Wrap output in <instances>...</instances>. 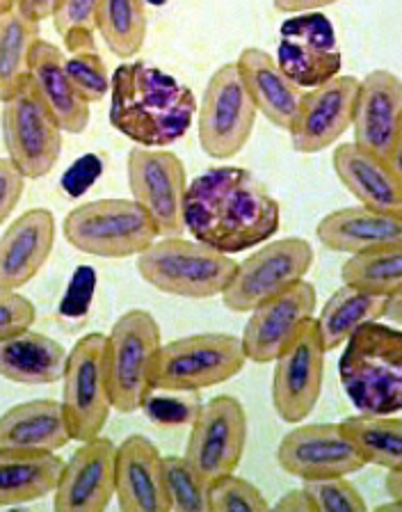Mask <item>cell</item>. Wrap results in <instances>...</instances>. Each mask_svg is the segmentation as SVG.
<instances>
[{"label":"cell","mask_w":402,"mask_h":512,"mask_svg":"<svg viewBox=\"0 0 402 512\" xmlns=\"http://www.w3.org/2000/svg\"><path fill=\"white\" fill-rule=\"evenodd\" d=\"M183 224L199 243L240 254L275 238L281 206L245 167H211L188 181Z\"/></svg>","instance_id":"obj_1"},{"label":"cell","mask_w":402,"mask_h":512,"mask_svg":"<svg viewBox=\"0 0 402 512\" xmlns=\"http://www.w3.org/2000/svg\"><path fill=\"white\" fill-rule=\"evenodd\" d=\"M108 94L110 124L138 147H170L188 133L197 115L195 92L144 60L119 64Z\"/></svg>","instance_id":"obj_2"},{"label":"cell","mask_w":402,"mask_h":512,"mask_svg":"<svg viewBox=\"0 0 402 512\" xmlns=\"http://www.w3.org/2000/svg\"><path fill=\"white\" fill-rule=\"evenodd\" d=\"M339 375L345 396L361 414H400L402 334L382 320L361 325L343 343Z\"/></svg>","instance_id":"obj_3"},{"label":"cell","mask_w":402,"mask_h":512,"mask_svg":"<svg viewBox=\"0 0 402 512\" xmlns=\"http://www.w3.org/2000/svg\"><path fill=\"white\" fill-rule=\"evenodd\" d=\"M163 346L158 320L147 309L124 311L103 341V364L112 410L133 414L154 394L156 364Z\"/></svg>","instance_id":"obj_4"},{"label":"cell","mask_w":402,"mask_h":512,"mask_svg":"<svg viewBox=\"0 0 402 512\" xmlns=\"http://www.w3.org/2000/svg\"><path fill=\"white\" fill-rule=\"evenodd\" d=\"M238 261L195 238H156L138 254V272L149 286L186 300H211L229 286Z\"/></svg>","instance_id":"obj_5"},{"label":"cell","mask_w":402,"mask_h":512,"mask_svg":"<svg viewBox=\"0 0 402 512\" xmlns=\"http://www.w3.org/2000/svg\"><path fill=\"white\" fill-rule=\"evenodd\" d=\"M62 234L74 250L99 259H131L154 243V222L133 199H94L71 208Z\"/></svg>","instance_id":"obj_6"},{"label":"cell","mask_w":402,"mask_h":512,"mask_svg":"<svg viewBox=\"0 0 402 512\" xmlns=\"http://www.w3.org/2000/svg\"><path fill=\"white\" fill-rule=\"evenodd\" d=\"M247 355L240 336L224 332L190 334L160 346L154 389L167 394L211 389L243 371Z\"/></svg>","instance_id":"obj_7"},{"label":"cell","mask_w":402,"mask_h":512,"mask_svg":"<svg viewBox=\"0 0 402 512\" xmlns=\"http://www.w3.org/2000/svg\"><path fill=\"white\" fill-rule=\"evenodd\" d=\"M313 266V247L307 238H277L265 243L236 266L222 302L233 314H249L265 300L288 291Z\"/></svg>","instance_id":"obj_8"},{"label":"cell","mask_w":402,"mask_h":512,"mask_svg":"<svg viewBox=\"0 0 402 512\" xmlns=\"http://www.w3.org/2000/svg\"><path fill=\"white\" fill-rule=\"evenodd\" d=\"M195 117L199 144L206 156L229 160L245 149L259 110L249 99L236 62L222 64L208 80Z\"/></svg>","instance_id":"obj_9"},{"label":"cell","mask_w":402,"mask_h":512,"mask_svg":"<svg viewBox=\"0 0 402 512\" xmlns=\"http://www.w3.org/2000/svg\"><path fill=\"white\" fill-rule=\"evenodd\" d=\"M128 188L158 231L160 238L183 236V202H186L188 174L183 160L170 149L135 147L126 160Z\"/></svg>","instance_id":"obj_10"},{"label":"cell","mask_w":402,"mask_h":512,"mask_svg":"<svg viewBox=\"0 0 402 512\" xmlns=\"http://www.w3.org/2000/svg\"><path fill=\"white\" fill-rule=\"evenodd\" d=\"M106 334L90 332L80 336L69 350L62 373V410L67 416L71 437L76 442L99 437L110 419L106 364H103Z\"/></svg>","instance_id":"obj_11"},{"label":"cell","mask_w":402,"mask_h":512,"mask_svg":"<svg viewBox=\"0 0 402 512\" xmlns=\"http://www.w3.org/2000/svg\"><path fill=\"white\" fill-rule=\"evenodd\" d=\"M3 142L7 158L26 179L51 174L62 156V128L32 90L30 80L3 101Z\"/></svg>","instance_id":"obj_12"},{"label":"cell","mask_w":402,"mask_h":512,"mask_svg":"<svg viewBox=\"0 0 402 512\" xmlns=\"http://www.w3.org/2000/svg\"><path fill=\"white\" fill-rule=\"evenodd\" d=\"M325 343L320 339L316 316L304 320L300 330L275 359L272 373V405L281 421H307L323 394Z\"/></svg>","instance_id":"obj_13"},{"label":"cell","mask_w":402,"mask_h":512,"mask_svg":"<svg viewBox=\"0 0 402 512\" xmlns=\"http://www.w3.org/2000/svg\"><path fill=\"white\" fill-rule=\"evenodd\" d=\"M247 444V412L236 396H213L192 423L186 460L211 483L238 469Z\"/></svg>","instance_id":"obj_14"},{"label":"cell","mask_w":402,"mask_h":512,"mask_svg":"<svg viewBox=\"0 0 402 512\" xmlns=\"http://www.w3.org/2000/svg\"><path fill=\"white\" fill-rule=\"evenodd\" d=\"M279 467L302 483L352 476L366 467L341 423H302L277 446Z\"/></svg>","instance_id":"obj_15"},{"label":"cell","mask_w":402,"mask_h":512,"mask_svg":"<svg viewBox=\"0 0 402 512\" xmlns=\"http://www.w3.org/2000/svg\"><path fill=\"white\" fill-rule=\"evenodd\" d=\"M357 92L359 78L343 74L304 90L293 122L286 128L293 149L300 154H318L339 142L352 126Z\"/></svg>","instance_id":"obj_16"},{"label":"cell","mask_w":402,"mask_h":512,"mask_svg":"<svg viewBox=\"0 0 402 512\" xmlns=\"http://www.w3.org/2000/svg\"><path fill=\"white\" fill-rule=\"evenodd\" d=\"M350 128L355 131L357 147L389 160L400 170L402 85L396 74L375 69L359 80L355 117Z\"/></svg>","instance_id":"obj_17"},{"label":"cell","mask_w":402,"mask_h":512,"mask_svg":"<svg viewBox=\"0 0 402 512\" xmlns=\"http://www.w3.org/2000/svg\"><path fill=\"white\" fill-rule=\"evenodd\" d=\"M316 286L307 279L297 282L288 291L265 300L249 311V320L243 330V350L247 362L272 364L279 352L288 346L304 320L316 316Z\"/></svg>","instance_id":"obj_18"},{"label":"cell","mask_w":402,"mask_h":512,"mask_svg":"<svg viewBox=\"0 0 402 512\" xmlns=\"http://www.w3.org/2000/svg\"><path fill=\"white\" fill-rule=\"evenodd\" d=\"M117 444L106 437L80 442L76 453L64 462L53 490L58 512H103L115 496Z\"/></svg>","instance_id":"obj_19"},{"label":"cell","mask_w":402,"mask_h":512,"mask_svg":"<svg viewBox=\"0 0 402 512\" xmlns=\"http://www.w3.org/2000/svg\"><path fill=\"white\" fill-rule=\"evenodd\" d=\"M55 215L30 208L0 236V288L21 291L46 266L55 247Z\"/></svg>","instance_id":"obj_20"},{"label":"cell","mask_w":402,"mask_h":512,"mask_svg":"<svg viewBox=\"0 0 402 512\" xmlns=\"http://www.w3.org/2000/svg\"><path fill=\"white\" fill-rule=\"evenodd\" d=\"M115 499L124 512H170L163 455L149 437L131 435L117 446Z\"/></svg>","instance_id":"obj_21"},{"label":"cell","mask_w":402,"mask_h":512,"mask_svg":"<svg viewBox=\"0 0 402 512\" xmlns=\"http://www.w3.org/2000/svg\"><path fill=\"white\" fill-rule=\"evenodd\" d=\"M275 60L300 90L323 85L341 71V53L323 16H300V26H286Z\"/></svg>","instance_id":"obj_22"},{"label":"cell","mask_w":402,"mask_h":512,"mask_svg":"<svg viewBox=\"0 0 402 512\" xmlns=\"http://www.w3.org/2000/svg\"><path fill=\"white\" fill-rule=\"evenodd\" d=\"M332 165L343 188L361 206L380 213L402 215L400 170L389 160L357 147L355 142H348L334 149Z\"/></svg>","instance_id":"obj_23"},{"label":"cell","mask_w":402,"mask_h":512,"mask_svg":"<svg viewBox=\"0 0 402 512\" xmlns=\"http://www.w3.org/2000/svg\"><path fill=\"white\" fill-rule=\"evenodd\" d=\"M28 80L32 90L51 112L62 133H83L90 124V103L76 92L64 69V53L58 46L39 39L32 46Z\"/></svg>","instance_id":"obj_24"},{"label":"cell","mask_w":402,"mask_h":512,"mask_svg":"<svg viewBox=\"0 0 402 512\" xmlns=\"http://www.w3.org/2000/svg\"><path fill=\"white\" fill-rule=\"evenodd\" d=\"M316 236L327 250L359 254L384 245H402V215L380 213L366 206H348L327 213Z\"/></svg>","instance_id":"obj_25"},{"label":"cell","mask_w":402,"mask_h":512,"mask_svg":"<svg viewBox=\"0 0 402 512\" xmlns=\"http://www.w3.org/2000/svg\"><path fill=\"white\" fill-rule=\"evenodd\" d=\"M238 74L243 78V85L254 101L256 110L277 128H288L293 122L297 106H300L302 92L291 78H288L275 60L263 48L249 46L236 60Z\"/></svg>","instance_id":"obj_26"},{"label":"cell","mask_w":402,"mask_h":512,"mask_svg":"<svg viewBox=\"0 0 402 512\" xmlns=\"http://www.w3.org/2000/svg\"><path fill=\"white\" fill-rule=\"evenodd\" d=\"M71 439L60 400H26L0 416V448L58 453Z\"/></svg>","instance_id":"obj_27"},{"label":"cell","mask_w":402,"mask_h":512,"mask_svg":"<svg viewBox=\"0 0 402 512\" xmlns=\"http://www.w3.org/2000/svg\"><path fill=\"white\" fill-rule=\"evenodd\" d=\"M67 348L32 327L0 339V378L16 384H53L62 380Z\"/></svg>","instance_id":"obj_28"},{"label":"cell","mask_w":402,"mask_h":512,"mask_svg":"<svg viewBox=\"0 0 402 512\" xmlns=\"http://www.w3.org/2000/svg\"><path fill=\"white\" fill-rule=\"evenodd\" d=\"M64 460L58 453L0 448V508L21 506L53 494Z\"/></svg>","instance_id":"obj_29"},{"label":"cell","mask_w":402,"mask_h":512,"mask_svg":"<svg viewBox=\"0 0 402 512\" xmlns=\"http://www.w3.org/2000/svg\"><path fill=\"white\" fill-rule=\"evenodd\" d=\"M42 32V23L32 16L19 0L10 10L0 12V101L26 85L30 53Z\"/></svg>","instance_id":"obj_30"},{"label":"cell","mask_w":402,"mask_h":512,"mask_svg":"<svg viewBox=\"0 0 402 512\" xmlns=\"http://www.w3.org/2000/svg\"><path fill=\"white\" fill-rule=\"evenodd\" d=\"M384 304H387L384 295H373L345 284L339 291H334L332 298L325 302L323 311L316 316V325L320 339L325 343V350L332 352L336 348H343V343L361 325L382 320Z\"/></svg>","instance_id":"obj_31"},{"label":"cell","mask_w":402,"mask_h":512,"mask_svg":"<svg viewBox=\"0 0 402 512\" xmlns=\"http://www.w3.org/2000/svg\"><path fill=\"white\" fill-rule=\"evenodd\" d=\"M361 460L382 469L402 467V421L398 414H355L341 421Z\"/></svg>","instance_id":"obj_32"},{"label":"cell","mask_w":402,"mask_h":512,"mask_svg":"<svg viewBox=\"0 0 402 512\" xmlns=\"http://www.w3.org/2000/svg\"><path fill=\"white\" fill-rule=\"evenodd\" d=\"M147 3L144 0H99L96 32L122 60H131L147 42Z\"/></svg>","instance_id":"obj_33"},{"label":"cell","mask_w":402,"mask_h":512,"mask_svg":"<svg viewBox=\"0 0 402 512\" xmlns=\"http://www.w3.org/2000/svg\"><path fill=\"white\" fill-rule=\"evenodd\" d=\"M341 279L345 286L384 298L402 293V245H384L350 254L341 268Z\"/></svg>","instance_id":"obj_34"},{"label":"cell","mask_w":402,"mask_h":512,"mask_svg":"<svg viewBox=\"0 0 402 512\" xmlns=\"http://www.w3.org/2000/svg\"><path fill=\"white\" fill-rule=\"evenodd\" d=\"M165 494L174 512H208V483L186 455H163Z\"/></svg>","instance_id":"obj_35"},{"label":"cell","mask_w":402,"mask_h":512,"mask_svg":"<svg viewBox=\"0 0 402 512\" xmlns=\"http://www.w3.org/2000/svg\"><path fill=\"white\" fill-rule=\"evenodd\" d=\"M64 69L76 92L90 103H99L110 92V74L96 48H80V51L64 53Z\"/></svg>","instance_id":"obj_36"},{"label":"cell","mask_w":402,"mask_h":512,"mask_svg":"<svg viewBox=\"0 0 402 512\" xmlns=\"http://www.w3.org/2000/svg\"><path fill=\"white\" fill-rule=\"evenodd\" d=\"M270 503L265 494L231 471L208 483V512H265Z\"/></svg>","instance_id":"obj_37"},{"label":"cell","mask_w":402,"mask_h":512,"mask_svg":"<svg viewBox=\"0 0 402 512\" xmlns=\"http://www.w3.org/2000/svg\"><path fill=\"white\" fill-rule=\"evenodd\" d=\"M304 490L309 492L316 512H366L368 503L359 494L348 476L309 480L304 483Z\"/></svg>","instance_id":"obj_38"},{"label":"cell","mask_w":402,"mask_h":512,"mask_svg":"<svg viewBox=\"0 0 402 512\" xmlns=\"http://www.w3.org/2000/svg\"><path fill=\"white\" fill-rule=\"evenodd\" d=\"M96 7H99V0H62L51 16L55 32L62 39L71 35H94Z\"/></svg>","instance_id":"obj_39"},{"label":"cell","mask_w":402,"mask_h":512,"mask_svg":"<svg viewBox=\"0 0 402 512\" xmlns=\"http://www.w3.org/2000/svg\"><path fill=\"white\" fill-rule=\"evenodd\" d=\"M35 320L37 309L26 295L0 288V339L28 330L35 325Z\"/></svg>","instance_id":"obj_40"},{"label":"cell","mask_w":402,"mask_h":512,"mask_svg":"<svg viewBox=\"0 0 402 512\" xmlns=\"http://www.w3.org/2000/svg\"><path fill=\"white\" fill-rule=\"evenodd\" d=\"M23 190H26V176L16 170L10 158H0V227L19 206Z\"/></svg>","instance_id":"obj_41"},{"label":"cell","mask_w":402,"mask_h":512,"mask_svg":"<svg viewBox=\"0 0 402 512\" xmlns=\"http://www.w3.org/2000/svg\"><path fill=\"white\" fill-rule=\"evenodd\" d=\"M275 508L281 512H316V506H313L311 496L307 490H304V487H300V490L286 492L275 503Z\"/></svg>","instance_id":"obj_42"},{"label":"cell","mask_w":402,"mask_h":512,"mask_svg":"<svg viewBox=\"0 0 402 512\" xmlns=\"http://www.w3.org/2000/svg\"><path fill=\"white\" fill-rule=\"evenodd\" d=\"M272 3H275L277 10L284 14H309L339 3V0H272Z\"/></svg>","instance_id":"obj_43"},{"label":"cell","mask_w":402,"mask_h":512,"mask_svg":"<svg viewBox=\"0 0 402 512\" xmlns=\"http://www.w3.org/2000/svg\"><path fill=\"white\" fill-rule=\"evenodd\" d=\"M19 3L26 7V10L35 16L39 23H42L44 19H51L62 0H19Z\"/></svg>","instance_id":"obj_44"},{"label":"cell","mask_w":402,"mask_h":512,"mask_svg":"<svg viewBox=\"0 0 402 512\" xmlns=\"http://www.w3.org/2000/svg\"><path fill=\"white\" fill-rule=\"evenodd\" d=\"M384 487L393 501H402V467L387 469V478H384Z\"/></svg>","instance_id":"obj_45"},{"label":"cell","mask_w":402,"mask_h":512,"mask_svg":"<svg viewBox=\"0 0 402 512\" xmlns=\"http://www.w3.org/2000/svg\"><path fill=\"white\" fill-rule=\"evenodd\" d=\"M400 302H402V293H393L387 298V304H384L382 320L387 318V323L391 320L393 327H400Z\"/></svg>","instance_id":"obj_46"},{"label":"cell","mask_w":402,"mask_h":512,"mask_svg":"<svg viewBox=\"0 0 402 512\" xmlns=\"http://www.w3.org/2000/svg\"><path fill=\"white\" fill-rule=\"evenodd\" d=\"M14 5V0H0V12H5V10H10V7Z\"/></svg>","instance_id":"obj_47"}]
</instances>
